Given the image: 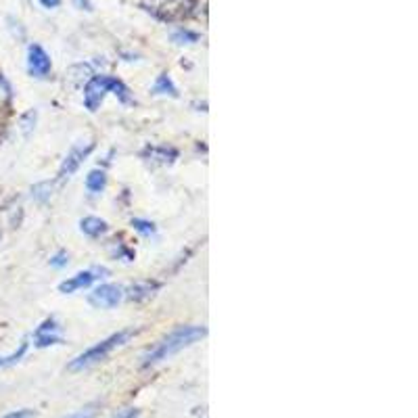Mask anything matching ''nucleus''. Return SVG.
<instances>
[{
	"instance_id": "nucleus-15",
	"label": "nucleus",
	"mask_w": 418,
	"mask_h": 418,
	"mask_svg": "<svg viewBox=\"0 0 418 418\" xmlns=\"http://www.w3.org/2000/svg\"><path fill=\"white\" fill-rule=\"evenodd\" d=\"M50 190H52V184L50 182H40L31 188V196L36 201H46L50 196Z\"/></svg>"
},
{
	"instance_id": "nucleus-23",
	"label": "nucleus",
	"mask_w": 418,
	"mask_h": 418,
	"mask_svg": "<svg viewBox=\"0 0 418 418\" xmlns=\"http://www.w3.org/2000/svg\"><path fill=\"white\" fill-rule=\"evenodd\" d=\"M138 416V412L136 410H130V412H125L123 416H119V418H136Z\"/></svg>"
},
{
	"instance_id": "nucleus-12",
	"label": "nucleus",
	"mask_w": 418,
	"mask_h": 418,
	"mask_svg": "<svg viewBox=\"0 0 418 418\" xmlns=\"http://www.w3.org/2000/svg\"><path fill=\"white\" fill-rule=\"evenodd\" d=\"M153 92H155V94H169V96H178V90H176L173 82H171V79H169V75H165V73H161V75L157 77V82H155V86H153Z\"/></svg>"
},
{
	"instance_id": "nucleus-3",
	"label": "nucleus",
	"mask_w": 418,
	"mask_h": 418,
	"mask_svg": "<svg viewBox=\"0 0 418 418\" xmlns=\"http://www.w3.org/2000/svg\"><path fill=\"white\" fill-rule=\"evenodd\" d=\"M107 92L117 94L121 102H127V100H130L127 88H125L119 79L107 77V75H94V77H90V82H88L86 88H84V104H86V109H88V111H96V109L102 104Z\"/></svg>"
},
{
	"instance_id": "nucleus-6",
	"label": "nucleus",
	"mask_w": 418,
	"mask_h": 418,
	"mask_svg": "<svg viewBox=\"0 0 418 418\" xmlns=\"http://www.w3.org/2000/svg\"><path fill=\"white\" fill-rule=\"evenodd\" d=\"M94 148V144L92 142H86V144H75L69 153H67V157L63 159V163H61V176L63 178H67V176H71L73 171H77V167L82 165V161L90 155V150Z\"/></svg>"
},
{
	"instance_id": "nucleus-14",
	"label": "nucleus",
	"mask_w": 418,
	"mask_h": 418,
	"mask_svg": "<svg viewBox=\"0 0 418 418\" xmlns=\"http://www.w3.org/2000/svg\"><path fill=\"white\" fill-rule=\"evenodd\" d=\"M25 351H27V343L23 341V343H21V347H19L17 351H13L10 355H0V368H6V366H10V364L19 362V359L25 355Z\"/></svg>"
},
{
	"instance_id": "nucleus-8",
	"label": "nucleus",
	"mask_w": 418,
	"mask_h": 418,
	"mask_svg": "<svg viewBox=\"0 0 418 418\" xmlns=\"http://www.w3.org/2000/svg\"><path fill=\"white\" fill-rule=\"evenodd\" d=\"M33 336H36V345H38V347H48V345H54V343L61 341V336H59V326H56L54 320L44 322V324L36 330Z\"/></svg>"
},
{
	"instance_id": "nucleus-11",
	"label": "nucleus",
	"mask_w": 418,
	"mask_h": 418,
	"mask_svg": "<svg viewBox=\"0 0 418 418\" xmlns=\"http://www.w3.org/2000/svg\"><path fill=\"white\" fill-rule=\"evenodd\" d=\"M104 186H107V176H104V171L92 169V171L88 173V178H86V188H88L90 192H100Z\"/></svg>"
},
{
	"instance_id": "nucleus-16",
	"label": "nucleus",
	"mask_w": 418,
	"mask_h": 418,
	"mask_svg": "<svg viewBox=\"0 0 418 418\" xmlns=\"http://www.w3.org/2000/svg\"><path fill=\"white\" fill-rule=\"evenodd\" d=\"M171 38H173V42H178V44H192V42L199 40V36H196V33H190L188 29H178Z\"/></svg>"
},
{
	"instance_id": "nucleus-7",
	"label": "nucleus",
	"mask_w": 418,
	"mask_h": 418,
	"mask_svg": "<svg viewBox=\"0 0 418 418\" xmlns=\"http://www.w3.org/2000/svg\"><path fill=\"white\" fill-rule=\"evenodd\" d=\"M98 270H86V272H77L75 276H71V278H67V280H63L61 284H59V291L61 293H75V291H79V288H86V286H90L92 282H94V274H96Z\"/></svg>"
},
{
	"instance_id": "nucleus-21",
	"label": "nucleus",
	"mask_w": 418,
	"mask_h": 418,
	"mask_svg": "<svg viewBox=\"0 0 418 418\" xmlns=\"http://www.w3.org/2000/svg\"><path fill=\"white\" fill-rule=\"evenodd\" d=\"M63 418H94V410H90V408L77 410V412H73V414H69V416H63Z\"/></svg>"
},
{
	"instance_id": "nucleus-5",
	"label": "nucleus",
	"mask_w": 418,
	"mask_h": 418,
	"mask_svg": "<svg viewBox=\"0 0 418 418\" xmlns=\"http://www.w3.org/2000/svg\"><path fill=\"white\" fill-rule=\"evenodd\" d=\"M27 69L33 77H46L52 69L50 56L46 54V50L38 44H31L27 50Z\"/></svg>"
},
{
	"instance_id": "nucleus-2",
	"label": "nucleus",
	"mask_w": 418,
	"mask_h": 418,
	"mask_svg": "<svg viewBox=\"0 0 418 418\" xmlns=\"http://www.w3.org/2000/svg\"><path fill=\"white\" fill-rule=\"evenodd\" d=\"M130 336H134V330H132V328H123V330L113 332L111 336L102 339L100 343L92 345L90 349H86L84 353H79L75 359H71L69 366H67V370H69V372H79V370H84V368H88V366L100 362V359H104L113 349H117V347H121L123 343H127Z\"/></svg>"
},
{
	"instance_id": "nucleus-17",
	"label": "nucleus",
	"mask_w": 418,
	"mask_h": 418,
	"mask_svg": "<svg viewBox=\"0 0 418 418\" xmlns=\"http://www.w3.org/2000/svg\"><path fill=\"white\" fill-rule=\"evenodd\" d=\"M33 416H36V412H33V410H29V408H23V410L8 412V414H4V416H0V418H33Z\"/></svg>"
},
{
	"instance_id": "nucleus-10",
	"label": "nucleus",
	"mask_w": 418,
	"mask_h": 418,
	"mask_svg": "<svg viewBox=\"0 0 418 418\" xmlns=\"http://www.w3.org/2000/svg\"><path fill=\"white\" fill-rule=\"evenodd\" d=\"M79 228H82V232L88 234V236H100V234L107 230V222L100 219V217H96V215H88V217H84V219L79 222Z\"/></svg>"
},
{
	"instance_id": "nucleus-1",
	"label": "nucleus",
	"mask_w": 418,
	"mask_h": 418,
	"mask_svg": "<svg viewBox=\"0 0 418 418\" xmlns=\"http://www.w3.org/2000/svg\"><path fill=\"white\" fill-rule=\"evenodd\" d=\"M207 334V328L205 326H196V324H190V326H180L176 328L173 332H169L161 343H157V347L153 351H148L144 355V366H153L157 362H163L167 357H171L173 353L190 347L192 343L201 341L203 336Z\"/></svg>"
},
{
	"instance_id": "nucleus-19",
	"label": "nucleus",
	"mask_w": 418,
	"mask_h": 418,
	"mask_svg": "<svg viewBox=\"0 0 418 418\" xmlns=\"http://www.w3.org/2000/svg\"><path fill=\"white\" fill-rule=\"evenodd\" d=\"M33 123H36V111H29V113H25V115H23V119H21L23 132L27 134V132L33 127Z\"/></svg>"
},
{
	"instance_id": "nucleus-13",
	"label": "nucleus",
	"mask_w": 418,
	"mask_h": 418,
	"mask_svg": "<svg viewBox=\"0 0 418 418\" xmlns=\"http://www.w3.org/2000/svg\"><path fill=\"white\" fill-rule=\"evenodd\" d=\"M157 288V284H150V282H138L130 288V299H144V297H150L153 291Z\"/></svg>"
},
{
	"instance_id": "nucleus-20",
	"label": "nucleus",
	"mask_w": 418,
	"mask_h": 418,
	"mask_svg": "<svg viewBox=\"0 0 418 418\" xmlns=\"http://www.w3.org/2000/svg\"><path fill=\"white\" fill-rule=\"evenodd\" d=\"M50 265H54V268H63V265H67V253H65V251H59V253L50 259Z\"/></svg>"
},
{
	"instance_id": "nucleus-18",
	"label": "nucleus",
	"mask_w": 418,
	"mask_h": 418,
	"mask_svg": "<svg viewBox=\"0 0 418 418\" xmlns=\"http://www.w3.org/2000/svg\"><path fill=\"white\" fill-rule=\"evenodd\" d=\"M132 226H134L136 230L144 232V234H153V232H155V226H153L150 222H144V219H132Z\"/></svg>"
},
{
	"instance_id": "nucleus-22",
	"label": "nucleus",
	"mask_w": 418,
	"mask_h": 418,
	"mask_svg": "<svg viewBox=\"0 0 418 418\" xmlns=\"http://www.w3.org/2000/svg\"><path fill=\"white\" fill-rule=\"evenodd\" d=\"M44 8H54V6H59V2L61 0H38Z\"/></svg>"
},
{
	"instance_id": "nucleus-9",
	"label": "nucleus",
	"mask_w": 418,
	"mask_h": 418,
	"mask_svg": "<svg viewBox=\"0 0 418 418\" xmlns=\"http://www.w3.org/2000/svg\"><path fill=\"white\" fill-rule=\"evenodd\" d=\"M161 8H165L163 13V19H171V17H178V15H184V0H150L148 4V10L153 13H159Z\"/></svg>"
},
{
	"instance_id": "nucleus-4",
	"label": "nucleus",
	"mask_w": 418,
	"mask_h": 418,
	"mask_svg": "<svg viewBox=\"0 0 418 418\" xmlns=\"http://www.w3.org/2000/svg\"><path fill=\"white\" fill-rule=\"evenodd\" d=\"M121 297H123V288L121 286H117V284H100L90 293L88 301L98 309H111L121 301Z\"/></svg>"
}]
</instances>
